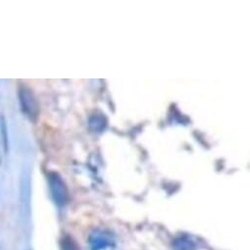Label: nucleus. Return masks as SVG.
<instances>
[{"label": "nucleus", "instance_id": "nucleus-4", "mask_svg": "<svg viewBox=\"0 0 250 250\" xmlns=\"http://www.w3.org/2000/svg\"><path fill=\"white\" fill-rule=\"evenodd\" d=\"M198 240L191 234L183 233L178 235L173 240V249L174 250H197Z\"/></svg>", "mask_w": 250, "mask_h": 250}, {"label": "nucleus", "instance_id": "nucleus-3", "mask_svg": "<svg viewBox=\"0 0 250 250\" xmlns=\"http://www.w3.org/2000/svg\"><path fill=\"white\" fill-rule=\"evenodd\" d=\"M19 97L24 113L30 119L35 120L39 114V106L32 91L26 86H22L19 89Z\"/></svg>", "mask_w": 250, "mask_h": 250}, {"label": "nucleus", "instance_id": "nucleus-5", "mask_svg": "<svg viewBox=\"0 0 250 250\" xmlns=\"http://www.w3.org/2000/svg\"><path fill=\"white\" fill-rule=\"evenodd\" d=\"M60 245H61V250H80L76 241L68 235L64 236L61 239Z\"/></svg>", "mask_w": 250, "mask_h": 250}, {"label": "nucleus", "instance_id": "nucleus-1", "mask_svg": "<svg viewBox=\"0 0 250 250\" xmlns=\"http://www.w3.org/2000/svg\"><path fill=\"white\" fill-rule=\"evenodd\" d=\"M89 250H118L116 235L103 229H94L88 236Z\"/></svg>", "mask_w": 250, "mask_h": 250}, {"label": "nucleus", "instance_id": "nucleus-2", "mask_svg": "<svg viewBox=\"0 0 250 250\" xmlns=\"http://www.w3.org/2000/svg\"><path fill=\"white\" fill-rule=\"evenodd\" d=\"M48 184L51 195L55 203L58 206L65 205L68 201V191L64 182L59 177V175L56 173H50L48 175Z\"/></svg>", "mask_w": 250, "mask_h": 250}]
</instances>
